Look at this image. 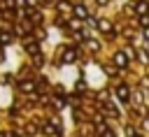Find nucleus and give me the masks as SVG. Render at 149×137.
Listing matches in <instances>:
<instances>
[{"label":"nucleus","mask_w":149,"mask_h":137,"mask_svg":"<svg viewBox=\"0 0 149 137\" xmlns=\"http://www.w3.org/2000/svg\"><path fill=\"white\" fill-rule=\"evenodd\" d=\"M116 95H119V100H128V88L126 86H119L116 88Z\"/></svg>","instance_id":"obj_1"},{"label":"nucleus","mask_w":149,"mask_h":137,"mask_svg":"<svg viewBox=\"0 0 149 137\" xmlns=\"http://www.w3.org/2000/svg\"><path fill=\"white\" fill-rule=\"evenodd\" d=\"M63 58H65L68 63H72V60L77 58V51H74V49H70V51H65V56H63Z\"/></svg>","instance_id":"obj_2"},{"label":"nucleus","mask_w":149,"mask_h":137,"mask_svg":"<svg viewBox=\"0 0 149 137\" xmlns=\"http://www.w3.org/2000/svg\"><path fill=\"white\" fill-rule=\"evenodd\" d=\"M114 60H116V65H126V56H123V53H116Z\"/></svg>","instance_id":"obj_3"},{"label":"nucleus","mask_w":149,"mask_h":137,"mask_svg":"<svg viewBox=\"0 0 149 137\" xmlns=\"http://www.w3.org/2000/svg\"><path fill=\"white\" fill-rule=\"evenodd\" d=\"M128 135H130V137H137V135H135V132H133V130H128Z\"/></svg>","instance_id":"obj_4"}]
</instances>
